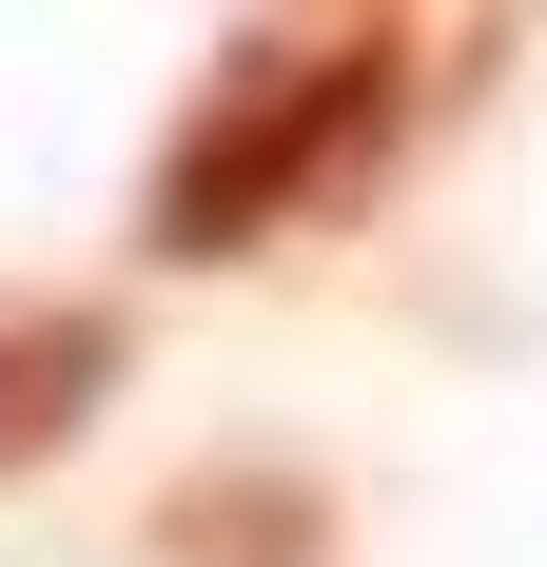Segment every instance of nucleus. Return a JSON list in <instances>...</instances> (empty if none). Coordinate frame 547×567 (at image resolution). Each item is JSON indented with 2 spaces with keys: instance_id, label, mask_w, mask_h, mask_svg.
Returning <instances> with one entry per match:
<instances>
[{
  "instance_id": "nucleus-3",
  "label": "nucleus",
  "mask_w": 547,
  "mask_h": 567,
  "mask_svg": "<svg viewBox=\"0 0 547 567\" xmlns=\"http://www.w3.org/2000/svg\"><path fill=\"white\" fill-rule=\"evenodd\" d=\"M99 392H117V313H99V293H40V313H0V470L79 451V431H99Z\"/></svg>"
},
{
  "instance_id": "nucleus-1",
  "label": "nucleus",
  "mask_w": 547,
  "mask_h": 567,
  "mask_svg": "<svg viewBox=\"0 0 547 567\" xmlns=\"http://www.w3.org/2000/svg\"><path fill=\"white\" fill-rule=\"evenodd\" d=\"M431 79H450V40H411V20H255V40L196 79V117L157 137L137 235H157L176 275L313 235L332 196H372V157L411 137V99H431Z\"/></svg>"
},
{
  "instance_id": "nucleus-2",
  "label": "nucleus",
  "mask_w": 547,
  "mask_h": 567,
  "mask_svg": "<svg viewBox=\"0 0 547 567\" xmlns=\"http://www.w3.org/2000/svg\"><path fill=\"white\" fill-rule=\"evenodd\" d=\"M157 567H332V489L274 470V451L176 470V489H157Z\"/></svg>"
}]
</instances>
